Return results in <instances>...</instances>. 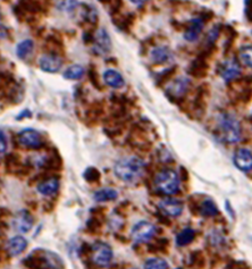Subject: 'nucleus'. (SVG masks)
Masks as SVG:
<instances>
[{"label": "nucleus", "instance_id": "obj_6", "mask_svg": "<svg viewBox=\"0 0 252 269\" xmlns=\"http://www.w3.org/2000/svg\"><path fill=\"white\" fill-rule=\"evenodd\" d=\"M18 142L24 148L33 150L40 149L43 146L42 137H41V134L38 131L33 130V128H25V130L20 132L18 134Z\"/></svg>", "mask_w": 252, "mask_h": 269}, {"label": "nucleus", "instance_id": "obj_9", "mask_svg": "<svg viewBox=\"0 0 252 269\" xmlns=\"http://www.w3.org/2000/svg\"><path fill=\"white\" fill-rule=\"evenodd\" d=\"M219 74L225 81H232L241 74V66L234 58H228L220 64Z\"/></svg>", "mask_w": 252, "mask_h": 269}, {"label": "nucleus", "instance_id": "obj_25", "mask_svg": "<svg viewBox=\"0 0 252 269\" xmlns=\"http://www.w3.org/2000/svg\"><path fill=\"white\" fill-rule=\"evenodd\" d=\"M240 59L245 66L252 69V44L244 46L241 48Z\"/></svg>", "mask_w": 252, "mask_h": 269}, {"label": "nucleus", "instance_id": "obj_7", "mask_svg": "<svg viewBox=\"0 0 252 269\" xmlns=\"http://www.w3.org/2000/svg\"><path fill=\"white\" fill-rule=\"evenodd\" d=\"M155 232H156L155 226H153L151 223H149V221L142 220L139 221V223L133 226V229L131 231V235L132 239L135 242L142 243V242H148L150 240L151 237L155 235Z\"/></svg>", "mask_w": 252, "mask_h": 269}, {"label": "nucleus", "instance_id": "obj_18", "mask_svg": "<svg viewBox=\"0 0 252 269\" xmlns=\"http://www.w3.org/2000/svg\"><path fill=\"white\" fill-rule=\"evenodd\" d=\"M34 49V42L32 40L27 39L20 41L16 46V55L19 59H25L29 57Z\"/></svg>", "mask_w": 252, "mask_h": 269}, {"label": "nucleus", "instance_id": "obj_10", "mask_svg": "<svg viewBox=\"0 0 252 269\" xmlns=\"http://www.w3.org/2000/svg\"><path fill=\"white\" fill-rule=\"evenodd\" d=\"M40 69L47 73H56L58 72L61 66H63V59L58 57L57 55L45 54L41 57L39 60Z\"/></svg>", "mask_w": 252, "mask_h": 269}, {"label": "nucleus", "instance_id": "obj_22", "mask_svg": "<svg viewBox=\"0 0 252 269\" xmlns=\"http://www.w3.org/2000/svg\"><path fill=\"white\" fill-rule=\"evenodd\" d=\"M55 5L58 10L64 13H72L78 8V0H55Z\"/></svg>", "mask_w": 252, "mask_h": 269}, {"label": "nucleus", "instance_id": "obj_4", "mask_svg": "<svg viewBox=\"0 0 252 269\" xmlns=\"http://www.w3.org/2000/svg\"><path fill=\"white\" fill-rule=\"evenodd\" d=\"M153 182L159 192L166 195L175 194L179 189V177L173 169H164L159 172Z\"/></svg>", "mask_w": 252, "mask_h": 269}, {"label": "nucleus", "instance_id": "obj_21", "mask_svg": "<svg viewBox=\"0 0 252 269\" xmlns=\"http://www.w3.org/2000/svg\"><path fill=\"white\" fill-rule=\"evenodd\" d=\"M84 73H85L84 67L76 64V65L70 66L68 69L64 72L63 76L66 80H80L83 77Z\"/></svg>", "mask_w": 252, "mask_h": 269}, {"label": "nucleus", "instance_id": "obj_3", "mask_svg": "<svg viewBox=\"0 0 252 269\" xmlns=\"http://www.w3.org/2000/svg\"><path fill=\"white\" fill-rule=\"evenodd\" d=\"M217 134L226 143L239 142L241 139V125L235 117L222 113L217 117Z\"/></svg>", "mask_w": 252, "mask_h": 269}, {"label": "nucleus", "instance_id": "obj_19", "mask_svg": "<svg viewBox=\"0 0 252 269\" xmlns=\"http://www.w3.org/2000/svg\"><path fill=\"white\" fill-rule=\"evenodd\" d=\"M118 192L114 189H100L94 194V198L98 203H106V201L116 200Z\"/></svg>", "mask_w": 252, "mask_h": 269}, {"label": "nucleus", "instance_id": "obj_27", "mask_svg": "<svg viewBox=\"0 0 252 269\" xmlns=\"http://www.w3.org/2000/svg\"><path fill=\"white\" fill-rule=\"evenodd\" d=\"M84 178L87 182H97L100 178V173L96 168H87L84 173Z\"/></svg>", "mask_w": 252, "mask_h": 269}, {"label": "nucleus", "instance_id": "obj_24", "mask_svg": "<svg viewBox=\"0 0 252 269\" xmlns=\"http://www.w3.org/2000/svg\"><path fill=\"white\" fill-rule=\"evenodd\" d=\"M200 211H201V215L205 217H212V216L218 214L217 206H216L212 200H205L204 203L201 205Z\"/></svg>", "mask_w": 252, "mask_h": 269}, {"label": "nucleus", "instance_id": "obj_29", "mask_svg": "<svg viewBox=\"0 0 252 269\" xmlns=\"http://www.w3.org/2000/svg\"><path fill=\"white\" fill-rule=\"evenodd\" d=\"M8 37V31L7 29L4 27V25L0 24V40L6 39Z\"/></svg>", "mask_w": 252, "mask_h": 269}, {"label": "nucleus", "instance_id": "obj_14", "mask_svg": "<svg viewBox=\"0 0 252 269\" xmlns=\"http://www.w3.org/2000/svg\"><path fill=\"white\" fill-rule=\"evenodd\" d=\"M59 190V178L58 177H48L40 182L37 186V191L43 196H53L58 192Z\"/></svg>", "mask_w": 252, "mask_h": 269}, {"label": "nucleus", "instance_id": "obj_11", "mask_svg": "<svg viewBox=\"0 0 252 269\" xmlns=\"http://www.w3.org/2000/svg\"><path fill=\"white\" fill-rule=\"evenodd\" d=\"M233 162L240 170L250 172V170H252V152L248 149H239L234 153Z\"/></svg>", "mask_w": 252, "mask_h": 269}, {"label": "nucleus", "instance_id": "obj_32", "mask_svg": "<svg viewBox=\"0 0 252 269\" xmlns=\"http://www.w3.org/2000/svg\"><path fill=\"white\" fill-rule=\"evenodd\" d=\"M178 269H181V268H178Z\"/></svg>", "mask_w": 252, "mask_h": 269}, {"label": "nucleus", "instance_id": "obj_20", "mask_svg": "<svg viewBox=\"0 0 252 269\" xmlns=\"http://www.w3.org/2000/svg\"><path fill=\"white\" fill-rule=\"evenodd\" d=\"M171 57H172L171 51H169L166 47H157V48L151 51V59L157 64L165 63V61L169 60Z\"/></svg>", "mask_w": 252, "mask_h": 269}, {"label": "nucleus", "instance_id": "obj_28", "mask_svg": "<svg viewBox=\"0 0 252 269\" xmlns=\"http://www.w3.org/2000/svg\"><path fill=\"white\" fill-rule=\"evenodd\" d=\"M7 147H8V142H7L6 134H5L3 130H0V153L6 152Z\"/></svg>", "mask_w": 252, "mask_h": 269}, {"label": "nucleus", "instance_id": "obj_12", "mask_svg": "<svg viewBox=\"0 0 252 269\" xmlns=\"http://www.w3.org/2000/svg\"><path fill=\"white\" fill-rule=\"evenodd\" d=\"M158 207L169 217H178L183 211V204L177 199H164L158 204Z\"/></svg>", "mask_w": 252, "mask_h": 269}, {"label": "nucleus", "instance_id": "obj_15", "mask_svg": "<svg viewBox=\"0 0 252 269\" xmlns=\"http://www.w3.org/2000/svg\"><path fill=\"white\" fill-rule=\"evenodd\" d=\"M95 47L96 50L100 54H106L111 48V41L107 31L104 29H100L96 33L95 37Z\"/></svg>", "mask_w": 252, "mask_h": 269}, {"label": "nucleus", "instance_id": "obj_17", "mask_svg": "<svg viewBox=\"0 0 252 269\" xmlns=\"http://www.w3.org/2000/svg\"><path fill=\"white\" fill-rule=\"evenodd\" d=\"M202 27H203V23L201 19L193 18L191 22H190L187 31H185L184 39L187 41H190V42H191V41L197 40L199 38V34L201 33Z\"/></svg>", "mask_w": 252, "mask_h": 269}, {"label": "nucleus", "instance_id": "obj_30", "mask_svg": "<svg viewBox=\"0 0 252 269\" xmlns=\"http://www.w3.org/2000/svg\"><path fill=\"white\" fill-rule=\"evenodd\" d=\"M130 2L133 5H136V6H140V5H143L145 3H147L148 0H130Z\"/></svg>", "mask_w": 252, "mask_h": 269}, {"label": "nucleus", "instance_id": "obj_16", "mask_svg": "<svg viewBox=\"0 0 252 269\" xmlns=\"http://www.w3.org/2000/svg\"><path fill=\"white\" fill-rule=\"evenodd\" d=\"M104 81L108 86L114 87V89H120V87L124 86V84H125L124 77H123L121 75V73H118V72L115 70L105 71Z\"/></svg>", "mask_w": 252, "mask_h": 269}, {"label": "nucleus", "instance_id": "obj_23", "mask_svg": "<svg viewBox=\"0 0 252 269\" xmlns=\"http://www.w3.org/2000/svg\"><path fill=\"white\" fill-rule=\"evenodd\" d=\"M194 236H195V232L191 229H187L182 231L179 234L176 236V243L177 245L179 246H184V245H188L194 240Z\"/></svg>", "mask_w": 252, "mask_h": 269}, {"label": "nucleus", "instance_id": "obj_2", "mask_svg": "<svg viewBox=\"0 0 252 269\" xmlns=\"http://www.w3.org/2000/svg\"><path fill=\"white\" fill-rule=\"evenodd\" d=\"M30 269H63L64 261L56 252L38 249L30 253L23 260Z\"/></svg>", "mask_w": 252, "mask_h": 269}, {"label": "nucleus", "instance_id": "obj_8", "mask_svg": "<svg viewBox=\"0 0 252 269\" xmlns=\"http://www.w3.org/2000/svg\"><path fill=\"white\" fill-rule=\"evenodd\" d=\"M13 227L19 233H28L32 230L34 219L29 210L22 209L14 216L13 218Z\"/></svg>", "mask_w": 252, "mask_h": 269}, {"label": "nucleus", "instance_id": "obj_13", "mask_svg": "<svg viewBox=\"0 0 252 269\" xmlns=\"http://www.w3.org/2000/svg\"><path fill=\"white\" fill-rule=\"evenodd\" d=\"M28 248V241L25 237L17 235L10 239L6 244V252L9 257H17Z\"/></svg>", "mask_w": 252, "mask_h": 269}, {"label": "nucleus", "instance_id": "obj_31", "mask_svg": "<svg viewBox=\"0 0 252 269\" xmlns=\"http://www.w3.org/2000/svg\"><path fill=\"white\" fill-rule=\"evenodd\" d=\"M0 260H2V257H0Z\"/></svg>", "mask_w": 252, "mask_h": 269}, {"label": "nucleus", "instance_id": "obj_5", "mask_svg": "<svg viewBox=\"0 0 252 269\" xmlns=\"http://www.w3.org/2000/svg\"><path fill=\"white\" fill-rule=\"evenodd\" d=\"M91 255H92V261H94L97 266L100 267H107L110 265L114 257L112 249L104 242H97L91 246Z\"/></svg>", "mask_w": 252, "mask_h": 269}, {"label": "nucleus", "instance_id": "obj_1", "mask_svg": "<svg viewBox=\"0 0 252 269\" xmlns=\"http://www.w3.org/2000/svg\"><path fill=\"white\" fill-rule=\"evenodd\" d=\"M116 176L126 183H135L141 180L146 172V163L141 158L135 156L124 157L114 166Z\"/></svg>", "mask_w": 252, "mask_h": 269}, {"label": "nucleus", "instance_id": "obj_26", "mask_svg": "<svg viewBox=\"0 0 252 269\" xmlns=\"http://www.w3.org/2000/svg\"><path fill=\"white\" fill-rule=\"evenodd\" d=\"M145 269H168L167 262L161 258H152L145 263Z\"/></svg>", "mask_w": 252, "mask_h": 269}]
</instances>
